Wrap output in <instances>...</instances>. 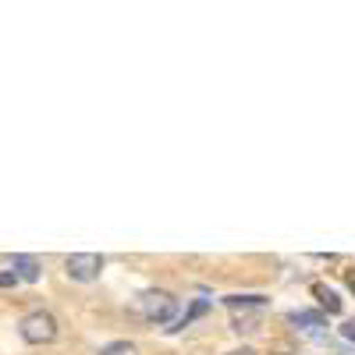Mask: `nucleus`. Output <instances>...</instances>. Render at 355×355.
<instances>
[{"instance_id": "obj_3", "label": "nucleus", "mask_w": 355, "mask_h": 355, "mask_svg": "<svg viewBox=\"0 0 355 355\" xmlns=\"http://www.w3.org/2000/svg\"><path fill=\"white\" fill-rule=\"evenodd\" d=\"M64 270H68L71 281H96L100 270H103V256H96V252H71L64 259Z\"/></svg>"}, {"instance_id": "obj_4", "label": "nucleus", "mask_w": 355, "mask_h": 355, "mask_svg": "<svg viewBox=\"0 0 355 355\" xmlns=\"http://www.w3.org/2000/svg\"><path fill=\"white\" fill-rule=\"evenodd\" d=\"M11 270L18 274V281H40V263L33 256H15Z\"/></svg>"}, {"instance_id": "obj_1", "label": "nucleus", "mask_w": 355, "mask_h": 355, "mask_svg": "<svg viewBox=\"0 0 355 355\" xmlns=\"http://www.w3.org/2000/svg\"><path fill=\"white\" fill-rule=\"evenodd\" d=\"M135 313L142 320H150V323H167L178 313V299L171 291H164V288H150V291H142L135 299Z\"/></svg>"}, {"instance_id": "obj_10", "label": "nucleus", "mask_w": 355, "mask_h": 355, "mask_svg": "<svg viewBox=\"0 0 355 355\" xmlns=\"http://www.w3.org/2000/svg\"><path fill=\"white\" fill-rule=\"evenodd\" d=\"M11 284H18V274L15 270H0V288H11Z\"/></svg>"}, {"instance_id": "obj_2", "label": "nucleus", "mask_w": 355, "mask_h": 355, "mask_svg": "<svg viewBox=\"0 0 355 355\" xmlns=\"http://www.w3.org/2000/svg\"><path fill=\"white\" fill-rule=\"evenodd\" d=\"M18 334H21L28 345H50V341L57 338V316L46 313V309L28 313V316L18 323Z\"/></svg>"}, {"instance_id": "obj_7", "label": "nucleus", "mask_w": 355, "mask_h": 355, "mask_svg": "<svg viewBox=\"0 0 355 355\" xmlns=\"http://www.w3.org/2000/svg\"><path fill=\"white\" fill-rule=\"evenodd\" d=\"M259 327V316H249V313H234V331H245L252 334Z\"/></svg>"}, {"instance_id": "obj_9", "label": "nucleus", "mask_w": 355, "mask_h": 355, "mask_svg": "<svg viewBox=\"0 0 355 355\" xmlns=\"http://www.w3.org/2000/svg\"><path fill=\"white\" fill-rule=\"evenodd\" d=\"M291 323H309V327H323L320 313H291Z\"/></svg>"}, {"instance_id": "obj_12", "label": "nucleus", "mask_w": 355, "mask_h": 355, "mask_svg": "<svg viewBox=\"0 0 355 355\" xmlns=\"http://www.w3.org/2000/svg\"><path fill=\"white\" fill-rule=\"evenodd\" d=\"M227 355H256L252 348H234V352H227Z\"/></svg>"}, {"instance_id": "obj_8", "label": "nucleus", "mask_w": 355, "mask_h": 355, "mask_svg": "<svg viewBox=\"0 0 355 355\" xmlns=\"http://www.w3.org/2000/svg\"><path fill=\"white\" fill-rule=\"evenodd\" d=\"M206 309H210V302H202V299H199V302H196V306H192V313H185V316H182V320H178V327H174V331H182V327H189V323H192V320H196V316H202V313H206Z\"/></svg>"}, {"instance_id": "obj_6", "label": "nucleus", "mask_w": 355, "mask_h": 355, "mask_svg": "<svg viewBox=\"0 0 355 355\" xmlns=\"http://www.w3.org/2000/svg\"><path fill=\"white\" fill-rule=\"evenodd\" d=\"M100 355H139V348L132 341H114V345H103Z\"/></svg>"}, {"instance_id": "obj_11", "label": "nucleus", "mask_w": 355, "mask_h": 355, "mask_svg": "<svg viewBox=\"0 0 355 355\" xmlns=\"http://www.w3.org/2000/svg\"><path fill=\"white\" fill-rule=\"evenodd\" d=\"M341 334H345L348 341H355V320H348V323H345V327H341Z\"/></svg>"}, {"instance_id": "obj_13", "label": "nucleus", "mask_w": 355, "mask_h": 355, "mask_svg": "<svg viewBox=\"0 0 355 355\" xmlns=\"http://www.w3.org/2000/svg\"><path fill=\"white\" fill-rule=\"evenodd\" d=\"M348 288H352V291H355V274H348Z\"/></svg>"}, {"instance_id": "obj_5", "label": "nucleus", "mask_w": 355, "mask_h": 355, "mask_svg": "<svg viewBox=\"0 0 355 355\" xmlns=\"http://www.w3.org/2000/svg\"><path fill=\"white\" fill-rule=\"evenodd\" d=\"M313 295H316V299H320V306L327 309V313H341V299H338V295H334L331 288H323V284H316V288H313Z\"/></svg>"}]
</instances>
